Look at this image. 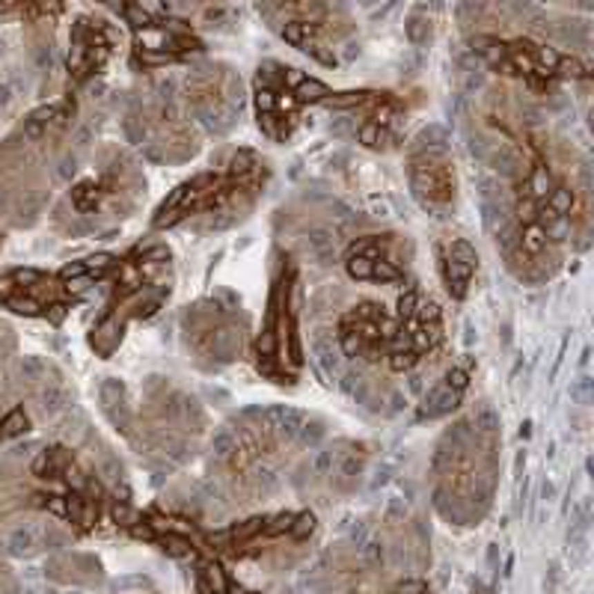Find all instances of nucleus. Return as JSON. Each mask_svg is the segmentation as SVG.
Masks as SVG:
<instances>
[{
  "instance_id": "obj_5",
  "label": "nucleus",
  "mask_w": 594,
  "mask_h": 594,
  "mask_svg": "<svg viewBox=\"0 0 594 594\" xmlns=\"http://www.w3.org/2000/svg\"><path fill=\"white\" fill-rule=\"evenodd\" d=\"M170 276L173 253L161 241L137 244L131 253L122 256L113 271V297L89 333V345L102 356H111L122 342L128 324L152 318L164 306L170 297Z\"/></svg>"
},
{
  "instance_id": "obj_12",
  "label": "nucleus",
  "mask_w": 594,
  "mask_h": 594,
  "mask_svg": "<svg viewBox=\"0 0 594 594\" xmlns=\"http://www.w3.org/2000/svg\"><path fill=\"white\" fill-rule=\"evenodd\" d=\"M443 342V315L440 306L425 297L422 289H410L401 294L399 312L392 318V336L386 348L383 365L390 372H413Z\"/></svg>"
},
{
  "instance_id": "obj_26",
  "label": "nucleus",
  "mask_w": 594,
  "mask_h": 594,
  "mask_svg": "<svg viewBox=\"0 0 594 594\" xmlns=\"http://www.w3.org/2000/svg\"><path fill=\"white\" fill-rule=\"evenodd\" d=\"M27 428H30V416L24 413V408H12L0 416V440L21 437Z\"/></svg>"
},
{
  "instance_id": "obj_17",
  "label": "nucleus",
  "mask_w": 594,
  "mask_h": 594,
  "mask_svg": "<svg viewBox=\"0 0 594 594\" xmlns=\"http://www.w3.org/2000/svg\"><path fill=\"white\" fill-rule=\"evenodd\" d=\"M365 463H369V446L356 443V440H336L330 446H324L303 463L300 475V488L312 497H318L321 502H330L333 497H348L356 490Z\"/></svg>"
},
{
  "instance_id": "obj_27",
  "label": "nucleus",
  "mask_w": 594,
  "mask_h": 594,
  "mask_svg": "<svg viewBox=\"0 0 594 594\" xmlns=\"http://www.w3.org/2000/svg\"><path fill=\"white\" fill-rule=\"evenodd\" d=\"M472 594H493V588L481 586V582H475V586H472Z\"/></svg>"
},
{
  "instance_id": "obj_1",
  "label": "nucleus",
  "mask_w": 594,
  "mask_h": 594,
  "mask_svg": "<svg viewBox=\"0 0 594 594\" xmlns=\"http://www.w3.org/2000/svg\"><path fill=\"white\" fill-rule=\"evenodd\" d=\"M324 425L291 408H250L232 416L211 443V479L235 502H256L280 488L297 452L318 443Z\"/></svg>"
},
{
  "instance_id": "obj_15",
  "label": "nucleus",
  "mask_w": 594,
  "mask_h": 594,
  "mask_svg": "<svg viewBox=\"0 0 594 594\" xmlns=\"http://www.w3.org/2000/svg\"><path fill=\"white\" fill-rule=\"evenodd\" d=\"M134 27V59L143 68H161L202 51V39L182 18L161 15L164 9L122 6Z\"/></svg>"
},
{
  "instance_id": "obj_8",
  "label": "nucleus",
  "mask_w": 594,
  "mask_h": 594,
  "mask_svg": "<svg viewBox=\"0 0 594 594\" xmlns=\"http://www.w3.org/2000/svg\"><path fill=\"white\" fill-rule=\"evenodd\" d=\"M303 365L297 330V265L285 259L274 276L262 336L256 339V369L274 383H294Z\"/></svg>"
},
{
  "instance_id": "obj_20",
  "label": "nucleus",
  "mask_w": 594,
  "mask_h": 594,
  "mask_svg": "<svg viewBox=\"0 0 594 594\" xmlns=\"http://www.w3.org/2000/svg\"><path fill=\"white\" fill-rule=\"evenodd\" d=\"M72 300V291L59 276L42 274L36 267H18L0 276V306L18 315H51V321H59Z\"/></svg>"
},
{
  "instance_id": "obj_14",
  "label": "nucleus",
  "mask_w": 594,
  "mask_h": 594,
  "mask_svg": "<svg viewBox=\"0 0 594 594\" xmlns=\"http://www.w3.org/2000/svg\"><path fill=\"white\" fill-rule=\"evenodd\" d=\"M408 182L410 193L425 211L434 217H446L454 208L458 196V173H454L452 152L446 137L434 128L425 131L408 152Z\"/></svg>"
},
{
  "instance_id": "obj_9",
  "label": "nucleus",
  "mask_w": 594,
  "mask_h": 594,
  "mask_svg": "<svg viewBox=\"0 0 594 594\" xmlns=\"http://www.w3.org/2000/svg\"><path fill=\"white\" fill-rule=\"evenodd\" d=\"M472 54L481 57L484 66L514 81H523L529 89H547L553 81H568V77H586L588 66L573 54H562L559 48L541 45L529 36H497L479 33L472 36Z\"/></svg>"
},
{
  "instance_id": "obj_25",
  "label": "nucleus",
  "mask_w": 594,
  "mask_h": 594,
  "mask_svg": "<svg viewBox=\"0 0 594 594\" xmlns=\"http://www.w3.org/2000/svg\"><path fill=\"white\" fill-rule=\"evenodd\" d=\"M48 577L57 582H72V586H95L102 582V564L84 553H63L48 562Z\"/></svg>"
},
{
  "instance_id": "obj_13",
  "label": "nucleus",
  "mask_w": 594,
  "mask_h": 594,
  "mask_svg": "<svg viewBox=\"0 0 594 594\" xmlns=\"http://www.w3.org/2000/svg\"><path fill=\"white\" fill-rule=\"evenodd\" d=\"M184 104L208 134H229L244 111L241 77L226 63L193 66L184 77Z\"/></svg>"
},
{
  "instance_id": "obj_3",
  "label": "nucleus",
  "mask_w": 594,
  "mask_h": 594,
  "mask_svg": "<svg viewBox=\"0 0 594 594\" xmlns=\"http://www.w3.org/2000/svg\"><path fill=\"white\" fill-rule=\"evenodd\" d=\"M267 184V164L253 148H238L223 170H205L182 182L152 217L155 229L193 223L200 232L229 229L250 214Z\"/></svg>"
},
{
  "instance_id": "obj_19",
  "label": "nucleus",
  "mask_w": 594,
  "mask_h": 594,
  "mask_svg": "<svg viewBox=\"0 0 594 594\" xmlns=\"http://www.w3.org/2000/svg\"><path fill=\"white\" fill-rule=\"evenodd\" d=\"M392 336V315L378 300H360L342 312L336 327V345L360 369H374L386 360Z\"/></svg>"
},
{
  "instance_id": "obj_4",
  "label": "nucleus",
  "mask_w": 594,
  "mask_h": 594,
  "mask_svg": "<svg viewBox=\"0 0 594 594\" xmlns=\"http://www.w3.org/2000/svg\"><path fill=\"white\" fill-rule=\"evenodd\" d=\"M205 425V410L191 392L166 378H148L125 437L152 467L173 470L193 458Z\"/></svg>"
},
{
  "instance_id": "obj_21",
  "label": "nucleus",
  "mask_w": 594,
  "mask_h": 594,
  "mask_svg": "<svg viewBox=\"0 0 594 594\" xmlns=\"http://www.w3.org/2000/svg\"><path fill=\"white\" fill-rule=\"evenodd\" d=\"M410 244L399 235H363L345 253V271L356 282L395 285L408 276Z\"/></svg>"
},
{
  "instance_id": "obj_24",
  "label": "nucleus",
  "mask_w": 594,
  "mask_h": 594,
  "mask_svg": "<svg viewBox=\"0 0 594 594\" xmlns=\"http://www.w3.org/2000/svg\"><path fill=\"white\" fill-rule=\"evenodd\" d=\"M470 378H472V360L454 363L449 372L440 374V381H434V386H428L416 416L419 419H440V416L452 413L463 401V395H467Z\"/></svg>"
},
{
  "instance_id": "obj_2",
  "label": "nucleus",
  "mask_w": 594,
  "mask_h": 594,
  "mask_svg": "<svg viewBox=\"0 0 594 594\" xmlns=\"http://www.w3.org/2000/svg\"><path fill=\"white\" fill-rule=\"evenodd\" d=\"M499 419L488 404L461 416L431 458V493L446 520L472 526L488 514L499 481Z\"/></svg>"
},
{
  "instance_id": "obj_11",
  "label": "nucleus",
  "mask_w": 594,
  "mask_h": 594,
  "mask_svg": "<svg viewBox=\"0 0 594 594\" xmlns=\"http://www.w3.org/2000/svg\"><path fill=\"white\" fill-rule=\"evenodd\" d=\"M182 333L196 363L205 369H220L241 360L247 345V318L238 303L205 297L182 312Z\"/></svg>"
},
{
  "instance_id": "obj_6",
  "label": "nucleus",
  "mask_w": 594,
  "mask_h": 594,
  "mask_svg": "<svg viewBox=\"0 0 594 594\" xmlns=\"http://www.w3.org/2000/svg\"><path fill=\"white\" fill-rule=\"evenodd\" d=\"M125 134L157 164H184L200 152V134L173 81H157L134 93L125 113Z\"/></svg>"
},
{
  "instance_id": "obj_16",
  "label": "nucleus",
  "mask_w": 594,
  "mask_h": 594,
  "mask_svg": "<svg viewBox=\"0 0 594 594\" xmlns=\"http://www.w3.org/2000/svg\"><path fill=\"white\" fill-rule=\"evenodd\" d=\"M330 111L360 113L356 140L365 148L390 152L401 143V122L408 107L395 93H378V89H354V93H330L321 102Z\"/></svg>"
},
{
  "instance_id": "obj_23",
  "label": "nucleus",
  "mask_w": 594,
  "mask_h": 594,
  "mask_svg": "<svg viewBox=\"0 0 594 594\" xmlns=\"http://www.w3.org/2000/svg\"><path fill=\"white\" fill-rule=\"evenodd\" d=\"M440 276H443V285L454 300H463L470 294V285H472V276L479 271V253L475 247L467 241V238H446L440 244Z\"/></svg>"
},
{
  "instance_id": "obj_7",
  "label": "nucleus",
  "mask_w": 594,
  "mask_h": 594,
  "mask_svg": "<svg viewBox=\"0 0 594 594\" xmlns=\"http://www.w3.org/2000/svg\"><path fill=\"white\" fill-rule=\"evenodd\" d=\"M146 191V178L140 173L134 157L125 152L111 148L102 164L98 175H89L84 182H77L68 193V205H72V226L68 232H93L102 223H119L128 217L140 202Z\"/></svg>"
},
{
  "instance_id": "obj_10",
  "label": "nucleus",
  "mask_w": 594,
  "mask_h": 594,
  "mask_svg": "<svg viewBox=\"0 0 594 594\" xmlns=\"http://www.w3.org/2000/svg\"><path fill=\"white\" fill-rule=\"evenodd\" d=\"M265 18L280 30V36L297 51L309 54L321 66H339V48L354 36V21L342 6L333 3H265L259 6Z\"/></svg>"
},
{
  "instance_id": "obj_18",
  "label": "nucleus",
  "mask_w": 594,
  "mask_h": 594,
  "mask_svg": "<svg viewBox=\"0 0 594 594\" xmlns=\"http://www.w3.org/2000/svg\"><path fill=\"white\" fill-rule=\"evenodd\" d=\"M300 72L282 63H265L256 72V116L265 137L276 143H285L294 134L300 122V98H297V84Z\"/></svg>"
},
{
  "instance_id": "obj_22",
  "label": "nucleus",
  "mask_w": 594,
  "mask_h": 594,
  "mask_svg": "<svg viewBox=\"0 0 594 594\" xmlns=\"http://www.w3.org/2000/svg\"><path fill=\"white\" fill-rule=\"evenodd\" d=\"M68 68L75 81H86L102 72L116 48V30L104 18L81 15L72 24V42H68Z\"/></svg>"
}]
</instances>
